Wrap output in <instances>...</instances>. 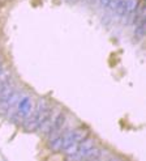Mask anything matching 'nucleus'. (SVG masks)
Returning <instances> with one entry per match:
<instances>
[{
	"label": "nucleus",
	"instance_id": "7",
	"mask_svg": "<svg viewBox=\"0 0 146 161\" xmlns=\"http://www.w3.org/2000/svg\"><path fill=\"white\" fill-rule=\"evenodd\" d=\"M85 159H90V160H98L102 157V149L97 148V147H91L89 151L85 153Z\"/></svg>",
	"mask_w": 146,
	"mask_h": 161
},
{
	"label": "nucleus",
	"instance_id": "12",
	"mask_svg": "<svg viewBox=\"0 0 146 161\" xmlns=\"http://www.w3.org/2000/svg\"><path fill=\"white\" fill-rule=\"evenodd\" d=\"M69 1H76V0H69Z\"/></svg>",
	"mask_w": 146,
	"mask_h": 161
},
{
	"label": "nucleus",
	"instance_id": "6",
	"mask_svg": "<svg viewBox=\"0 0 146 161\" xmlns=\"http://www.w3.org/2000/svg\"><path fill=\"white\" fill-rule=\"evenodd\" d=\"M87 135H89V131L86 128H76V130L72 131V138L76 143H80L81 140H84Z\"/></svg>",
	"mask_w": 146,
	"mask_h": 161
},
{
	"label": "nucleus",
	"instance_id": "2",
	"mask_svg": "<svg viewBox=\"0 0 146 161\" xmlns=\"http://www.w3.org/2000/svg\"><path fill=\"white\" fill-rule=\"evenodd\" d=\"M31 112H33V100L29 96H24L22 98L19 100L16 113L13 114V117L10 119L15 123H22L31 114Z\"/></svg>",
	"mask_w": 146,
	"mask_h": 161
},
{
	"label": "nucleus",
	"instance_id": "4",
	"mask_svg": "<svg viewBox=\"0 0 146 161\" xmlns=\"http://www.w3.org/2000/svg\"><path fill=\"white\" fill-rule=\"evenodd\" d=\"M64 124H65V114L59 113L58 115L54 118V122H52V127H51V130H50V132H52V131H62L63 127H64ZM50 132H48V134H50Z\"/></svg>",
	"mask_w": 146,
	"mask_h": 161
},
{
	"label": "nucleus",
	"instance_id": "9",
	"mask_svg": "<svg viewBox=\"0 0 146 161\" xmlns=\"http://www.w3.org/2000/svg\"><path fill=\"white\" fill-rule=\"evenodd\" d=\"M125 3H127L128 15H129V13H133L134 10L138 8V0H125Z\"/></svg>",
	"mask_w": 146,
	"mask_h": 161
},
{
	"label": "nucleus",
	"instance_id": "11",
	"mask_svg": "<svg viewBox=\"0 0 146 161\" xmlns=\"http://www.w3.org/2000/svg\"><path fill=\"white\" fill-rule=\"evenodd\" d=\"M99 3H101V5L103 7V8H107L108 4H110V0H98Z\"/></svg>",
	"mask_w": 146,
	"mask_h": 161
},
{
	"label": "nucleus",
	"instance_id": "5",
	"mask_svg": "<svg viewBox=\"0 0 146 161\" xmlns=\"http://www.w3.org/2000/svg\"><path fill=\"white\" fill-rule=\"evenodd\" d=\"M145 30H146V20H141L134 25V35L137 39H141L145 37Z\"/></svg>",
	"mask_w": 146,
	"mask_h": 161
},
{
	"label": "nucleus",
	"instance_id": "10",
	"mask_svg": "<svg viewBox=\"0 0 146 161\" xmlns=\"http://www.w3.org/2000/svg\"><path fill=\"white\" fill-rule=\"evenodd\" d=\"M119 1H120V0H110V4H108L107 8L113 12V10H115V8H116V5L119 4Z\"/></svg>",
	"mask_w": 146,
	"mask_h": 161
},
{
	"label": "nucleus",
	"instance_id": "1",
	"mask_svg": "<svg viewBox=\"0 0 146 161\" xmlns=\"http://www.w3.org/2000/svg\"><path fill=\"white\" fill-rule=\"evenodd\" d=\"M52 113H54V110L48 106L47 101H46V100H39L38 103H37V107L33 109L31 114L22 122L24 128L26 131L38 130V127L41 126V123L43 122L46 118L52 115Z\"/></svg>",
	"mask_w": 146,
	"mask_h": 161
},
{
	"label": "nucleus",
	"instance_id": "8",
	"mask_svg": "<svg viewBox=\"0 0 146 161\" xmlns=\"http://www.w3.org/2000/svg\"><path fill=\"white\" fill-rule=\"evenodd\" d=\"M113 12H115L116 16H119V17L127 16L128 15V10H127V3H125V0H120L119 4L116 5V8H115Z\"/></svg>",
	"mask_w": 146,
	"mask_h": 161
},
{
	"label": "nucleus",
	"instance_id": "3",
	"mask_svg": "<svg viewBox=\"0 0 146 161\" xmlns=\"http://www.w3.org/2000/svg\"><path fill=\"white\" fill-rule=\"evenodd\" d=\"M95 142L94 139H90V138H85L84 140H81L80 143H78V148H77V153L76 155L80 157V159H82V157L85 156V153H86L89 149L91 148V147H94Z\"/></svg>",
	"mask_w": 146,
	"mask_h": 161
}]
</instances>
